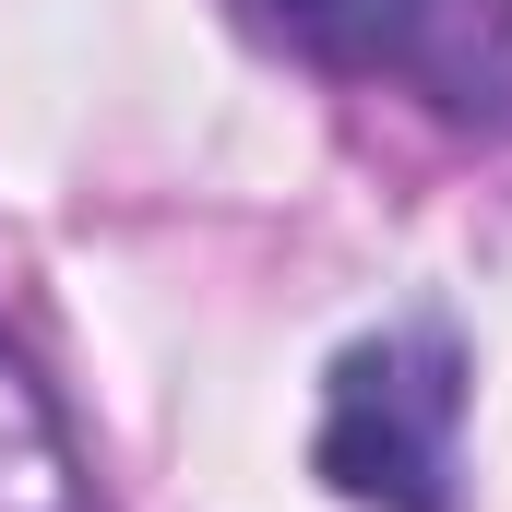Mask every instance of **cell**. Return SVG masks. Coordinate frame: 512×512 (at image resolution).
<instances>
[{
	"mask_svg": "<svg viewBox=\"0 0 512 512\" xmlns=\"http://www.w3.org/2000/svg\"><path fill=\"white\" fill-rule=\"evenodd\" d=\"M453 429H465V346L417 322L334 358L310 465L370 512H453Z\"/></svg>",
	"mask_w": 512,
	"mask_h": 512,
	"instance_id": "6da1fadb",
	"label": "cell"
},
{
	"mask_svg": "<svg viewBox=\"0 0 512 512\" xmlns=\"http://www.w3.org/2000/svg\"><path fill=\"white\" fill-rule=\"evenodd\" d=\"M239 12L251 36L322 72H382L441 120L512 131V0H239Z\"/></svg>",
	"mask_w": 512,
	"mask_h": 512,
	"instance_id": "7a4b0ae2",
	"label": "cell"
}]
</instances>
